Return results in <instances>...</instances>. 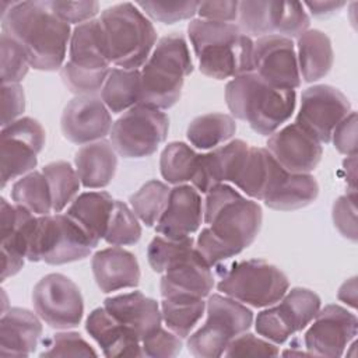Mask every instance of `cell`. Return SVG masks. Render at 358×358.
Wrapping results in <instances>:
<instances>
[{"label": "cell", "mask_w": 358, "mask_h": 358, "mask_svg": "<svg viewBox=\"0 0 358 358\" xmlns=\"http://www.w3.org/2000/svg\"><path fill=\"white\" fill-rule=\"evenodd\" d=\"M206 194L203 220L207 227L201 229L194 248L213 267L239 255L255 242L262 228L263 213L256 201L227 183L214 186Z\"/></svg>", "instance_id": "cell-1"}, {"label": "cell", "mask_w": 358, "mask_h": 358, "mask_svg": "<svg viewBox=\"0 0 358 358\" xmlns=\"http://www.w3.org/2000/svg\"><path fill=\"white\" fill-rule=\"evenodd\" d=\"M1 29L21 45L31 67L41 71L63 67L71 29L46 1H15L1 17Z\"/></svg>", "instance_id": "cell-2"}, {"label": "cell", "mask_w": 358, "mask_h": 358, "mask_svg": "<svg viewBox=\"0 0 358 358\" xmlns=\"http://www.w3.org/2000/svg\"><path fill=\"white\" fill-rule=\"evenodd\" d=\"M187 35L204 76L225 80L253 71L255 42L236 24L194 18Z\"/></svg>", "instance_id": "cell-3"}, {"label": "cell", "mask_w": 358, "mask_h": 358, "mask_svg": "<svg viewBox=\"0 0 358 358\" xmlns=\"http://www.w3.org/2000/svg\"><path fill=\"white\" fill-rule=\"evenodd\" d=\"M225 101L234 117L262 136H271L294 113L296 94L295 90L273 87L250 71L227 84Z\"/></svg>", "instance_id": "cell-4"}, {"label": "cell", "mask_w": 358, "mask_h": 358, "mask_svg": "<svg viewBox=\"0 0 358 358\" xmlns=\"http://www.w3.org/2000/svg\"><path fill=\"white\" fill-rule=\"evenodd\" d=\"M193 71L189 46L180 34L162 36L143 66L140 102L157 109L173 106L180 95L185 78Z\"/></svg>", "instance_id": "cell-5"}, {"label": "cell", "mask_w": 358, "mask_h": 358, "mask_svg": "<svg viewBox=\"0 0 358 358\" xmlns=\"http://www.w3.org/2000/svg\"><path fill=\"white\" fill-rule=\"evenodd\" d=\"M110 62L120 69L138 70L148 60L157 31L133 3H119L102 11L99 18Z\"/></svg>", "instance_id": "cell-6"}, {"label": "cell", "mask_w": 358, "mask_h": 358, "mask_svg": "<svg viewBox=\"0 0 358 358\" xmlns=\"http://www.w3.org/2000/svg\"><path fill=\"white\" fill-rule=\"evenodd\" d=\"M217 288L224 295L253 308L277 303L289 288L288 277L266 260L235 262L220 273Z\"/></svg>", "instance_id": "cell-7"}, {"label": "cell", "mask_w": 358, "mask_h": 358, "mask_svg": "<svg viewBox=\"0 0 358 358\" xmlns=\"http://www.w3.org/2000/svg\"><path fill=\"white\" fill-rule=\"evenodd\" d=\"M206 310V323L190 334L187 348L197 358H217L224 355L231 340L250 329L253 313L246 305L220 294L208 295Z\"/></svg>", "instance_id": "cell-8"}, {"label": "cell", "mask_w": 358, "mask_h": 358, "mask_svg": "<svg viewBox=\"0 0 358 358\" xmlns=\"http://www.w3.org/2000/svg\"><path fill=\"white\" fill-rule=\"evenodd\" d=\"M94 249L80 225L67 214L39 215L28 248L29 262L66 264L83 260Z\"/></svg>", "instance_id": "cell-9"}, {"label": "cell", "mask_w": 358, "mask_h": 358, "mask_svg": "<svg viewBox=\"0 0 358 358\" xmlns=\"http://www.w3.org/2000/svg\"><path fill=\"white\" fill-rule=\"evenodd\" d=\"M168 130L169 119L161 109L137 103L112 124L109 136L119 155L144 158L165 141Z\"/></svg>", "instance_id": "cell-10"}, {"label": "cell", "mask_w": 358, "mask_h": 358, "mask_svg": "<svg viewBox=\"0 0 358 358\" xmlns=\"http://www.w3.org/2000/svg\"><path fill=\"white\" fill-rule=\"evenodd\" d=\"M238 27L250 36L280 35L299 38L310 25V18L298 1H239Z\"/></svg>", "instance_id": "cell-11"}, {"label": "cell", "mask_w": 358, "mask_h": 358, "mask_svg": "<svg viewBox=\"0 0 358 358\" xmlns=\"http://www.w3.org/2000/svg\"><path fill=\"white\" fill-rule=\"evenodd\" d=\"M320 306L322 301L316 292L295 287L287 291L277 305L257 313L255 329L263 338L282 344L310 324Z\"/></svg>", "instance_id": "cell-12"}, {"label": "cell", "mask_w": 358, "mask_h": 358, "mask_svg": "<svg viewBox=\"0 0 358 358\" xmlns=\"http://www.w3.org/2000/svg\"><path fill=\"white\" fill-rule=\"evenodd\" d=\"M32 303L35 313L49 326L59 330L80 324L84 315V301L77 284L67 275L50 273L34 287Z\"/></svg>", "instance_id": "cell-13"}, {"label": "cell", "mask_w": 358, "mask_h": 358, "mask_svg": "<svg viewBox=\"0 0 358 358\" xmlns=\"http://www.w3.org/2000/svg\"><path fill=\"white\" fill-rule=\"evenodd\" d=\"M45 138L42 124L28 116L20 117L1 129V187L34 171L38 164V154L45 145Z\"/></svg>", "instance_id": "cell-14"}, {"label": "cell", "mask_w": 358, "mask_h": 358, "mask_svg": "<svg viewBox=\"0 0 358 358\" xmlns=\"http://www.w3.org/2000/svg\"><path fill=\"white\" fill-rule=\"evenodd\" d=\"M348 98L336 87L319 84L306 88L301 96L296 124L319 143H330L334 127L351 112Z\"/></svg>", "instance_id": "cell-15"}, {"label": "cell", "mask_w": 358, "mask_h": 358, "mask_svg": "<svg viewBox=\"0 0 358 358\" xmlns=\"http://www.w3.org/2000/svg\"><path fill=\"white\" fill-rule=\"evenodd\" d=\"M310 323L303 343L308 355L313 357H341L358 333L357 316L336 303L319 309Z\"/></svg>", "instance_id": "cell-16"}, {"label": "cell", "mask_w": 358, "mask_h": 358, "mask_svg": "<svg viewBox=\"0 0 358 358\" xmlns=\"http://www.w3.org/2000/svg\"><path fill=\"white\" fill-rule=\"evenodd\" d=\"M253 71L273 87L298 88L301 74L292 39L280 35L257 38L253 43Z\"/></svg>", "instance_id": "cell-17"}, {"label": "cell", "mask_w": 358, "mask_h": 358, "mask_svg": "<svg viewBox=\"0 0 358 358\" xmlns=\"http://www.w3.org/2000/svg\"><path fill=\"white\" fill-rule=\"evenodd\" d=\"M36 222L38 217L29 210L0 199L1 281L22 268Z\"/></svg>", "instance_id": "cell-18"}, {"label": "cell", "mask_w": 358, "mask_h": 358, "mask_svg": "<svg viewBox=\"0 0 358 358\" xmlns=\"http://www.w3.org/2000/svg\"><path fill=\"white\" fill-rule=\"evenodd\" d=\"M112 116L103 101L95 95H77L63 109L60 127L74 144L102 140L112 129Z\"/></svg>", "instance_id": "cell-19"}, {"label": "cell", "mask_w": 358, "mask_h": 358, "mask_svg": "<svg viewBox=\"0 0 358 358\" xmlns=\"http://www.w3.org/2000/svg\"><path fill=\"white\" fill-rule=\"evenodd\" d=\"M267 151L289 173H309L322 159L320 143L296 123L273 133L267 140Z\"/></svg>", "instance_id": "cell-20"}, {"label": "cell", "mask_w": 358, "mask_h": 358, "mask_svg": "<svg viewBox=\"0 0 358 358\" xmlns=\"http://www.w3.org/2000/svg\"><path fill=\"white\" fill-rule=\"evenodd\" d=\"M214 287L211 267L199 255L196 248L175 259L164 271L159 291L162 298L192 296L206 298Z\"/></svg>", "instance_id": "cell-21"}, {"label": "cell", "mask_w": 358, "mask_h": 358, "mask_svg": "<svg viewBox=\"0 0 358 358\" xmlns=\"http://www.w3.org/2000/svg\"><path fill=\"white\" fill-rule=\"evenodd\" d=\"M203 221L200 193L190 185H176L171 189L168 204L155 224L157 234L169 239L192 236Z\"/></svg>", "instance_id": "cell-22"}, {"label": "cell", "mask_w": 358, "mask_h": 358, "mask_svg": "<svg viewBox=\"0 0 358 358\" xmlns=\"http://www.w3.org/2000/svg\"><path fill=\"white\" fill-rule=\"evenodd\" d=\"M248 148V143L235 138L206 154H200L197 168L192 179L193 187L201 193H207L217 185L225 182L232 183Z\"/></svg>", "instance_id": "cell-23"}, {"label": "cell", "mask_w": 358, "mask_h": 358, "mask_svg": "<svg viewBox=\"0 0 358 358\" xmlns=\"http://www.w3.org/2000/svg\"><path fill=\"white\" fill-rule=\"evenodd\" d=\"M103 308L140 341L161 327L162 313L155 299L140 291L119 294L103 301Z\"/></svg>", "instance_id": "cell-24"}, {"label": "cell", "mask_w": 358, "mask_h": 358, "mask_svg": "<svg viewBox=\"0 0 358 358\" xmlns=\"http://www.w3.org/2000/svg\"><path fill=\"white\" fill-rule=\"evenodd\" d=\"M91 267L98 288L105 294L134 288L140 282V266L136 256L119 246L98 250L92 256Z\"/></svg>", "instance_id": "cell-25"}, {"label": "cell", "mask_w": 358, "mask_h": 358, "mask_svg": "<svg viewBox=\"0 0 358 358\" xmlns=\"http://www.w3.org/2000/svg\"><path fill=\"white\" fill-rule=\"evenodd\" d=\"M41 317L25 308H10L0 319V355L28 357L42 336Z\"/></svg>", "instance_id": "cell-26"}, {"label": "cell", "mask_w": 358, "mask_h": 358, "mask_svg": "<svg viewBox=\"0 0 358 358\" xmlns=\"http://www.w3.org/2000/svg\"><path fill=\"white\" fill-rule=\"evenodd\" d=\"M85 330L102 348L105 357H144L138 337L105 308H96L88 315Z\"/></svg>", "instance_id": "cell-27"}, {"label": "cell", "mask_w": 358, "mask_h": 358, "mask_svg": "<svg viewBox=\"0 0 358 358\" xmlns=\"http://www.w3.org/2000/svg\"><path fill=\"white\" fill-rule=\"evenodd\" d=\"M284 172L267 148L249 145L232 183L246 196L263 200Z\"/></svg>", "instance_id": "cell-28"}, {"label": "cell", "mask_w": 358, "mask_h": 358, "mask_svg": "<svg viewBox=\"0 0 358 358\" xmlns=\"http://www.w3.org/2000/svg\"><path fill=\"white\" fill-rule=\"evenodd\" d=\"M69 63L88 71H109L110 57L108 53L103 28L99 18L76 25L69 43Z\"/></svg>", "instance_id": "cell-29"}, {"label": "cell", "mask_w": 358, "mask_h": 358, "mask_svg": "<svg viewBox=\"0 0 358 358\" xmlns=\"http://www.w3.org/2000/svg\"><path fill=\"white\" fill-rule=\"evenodd\" d=\"M76 171L80 182L87 189H101L108 186L115 178L117 155L112 143L98 140L84 144L74 157Z\"/></svg>", "instance_id": "cell-30"}, {"label": "cell", "mask_w": 358, "mask_h": 358, "mask_svg": "<svg viewBox=\"0 0 358 358\" xmlns=\"http://www.w3.org/2000/svg\"><path fill=\"white\" fill-rule=\"evenodd\" d=\"M113 204L108 192H85L71 201L66 214L80 225L95 248L105 236Z\"/></svg>", "instance_id": "cell-31"}, {"label": "cell", "mask_w": 358, "mask_h": 358, "mask_svg": "<svg viewBox=\"0 0 358 358\" xmlns=\"http://www.w3.org/2000/svg\"><path fill=\"white\" fill-rule=\"evenodd\" d=\"M296 60L303 81L313 83L323 78L334 62L330 38L319 29L305 31L296 42Z\"/></svg>", "instance_id": "cell-32"}, {"label": "cell", "mask_w": 358, "mask_h": 358, "mask_svg": "<svg viewBox=\"0 0 358 358\" xmlns=\"http://www.w3.org/2000/svg\"><path fill=\"white\" fill-rule=\"evenodd\" d=\"M317 194L319 185L310 173H289L285 171L263 201L268 208L292 211L312 204Z\"/></svg>", "instance_id": "cell-33"}, {"label": "cell", "mask_w": 358, "mask_h": 358, "mask_svg": "<svg viewBox=\"0 0 358 358\" xmlns=\"http://www.w3.org/2000/svg\"><path fill=\"white\" fill-rule=\"evenodd\" d=\"M140 70L110 69L101 90V99L112 113L126 112L140 102Z\"/></svg>", "instance_id": "cell-34"}, {"label": "cell", "mask_w": 358, "mask_h": 358, "mask_svg": "<svg viewBox=\"0 0 358 358\" xmlns=\"http://www.w3.org/2000/svg\"><path fill=\"white\" fill-rule=\"evenodd\" d=\"M236 131V123L232 116L211 112L194 117L186 130L187 140L200 150L215 148L232 138Z\"/></svg>", "instance_id": "cell-35"}, {"label": "cell", "mask_w": 358, "mask_h": 358, "mask_svg": "<svg viewBox=\"0 0 358 358\" xmlns=\"http://www.w3.org/2000/svg\"><path fill=\"white\" fill-rule=\"evenodd\" d=\"M206 310L204 298L172 296L162 298L161 313L166 327L180 338L189 337Z\"/></svg>", "instance_id": "cell-36"}, {"label": "cell", "mask_w": 358, "mask_h": 358, "mask_svg": "<svg viewBox=\"0 0 358 358\" xmlns=\"http://www.w3.org/2000/svg\"><path fill=\"white\" fill-rule=\"evenodd\" d=\"M11 199L15 204L36 215H49L53 211L48 180L45 175L38 171L21 176L13 185Z\"/></svg>", "instance_id": "cell-37"}, {"label": "cell", "mask_w": 358, "mask_h": 358, "mask_svg": "<svg viewBox=\"0 0 358 358\" xmlns=\"http://www.w3.org/2000/svg\"><path fill=\"white\" fill-rule=\"evenodd\" d=\"M199 155L190 145L182 141L169 143L159 158V171L162 178L172 185H183L193 179Z\"/></svg>", "instance_id": "cell-38"}, {"label": "cell", "mask_w": 358, "mask_h": 358, "mask_svg": "<svg viewBox=\"0 0 358 358\" xmlns=\"http://www.w3.org/2000/svg\"><path fill=\"white\" fill-rule=\"evenodd\" d=\"M42 173L50 189L53 213H60L77 197L81 185L77 171L67 161H55L45 165Z\"/></svg>", "instance_id": "cell-39"}, {"label": "cell", "mask_w": 358, "mask_h": 358, "mask_svg": "<svg viewBox=\"0 0 358 358\" xmlns=\"http://www.w3.org/2000/svg\"><path fill=\"white\" fill-rule=\"evenodd\" d=\"M171 189L166 183L152 179L145 182L129 199L133 213L147 227H152L161 218L169 199Z\"/></svg>", "instance_id": "cell-40"}, {"label": "cell", "mask_w": 358, "mask_h": 358, "mask_svg": "<svg viewBox=\"0 0 358 358\" xmlns=\"http://www.w3.org/2000/svg\"><path fill=\"white\" fill-rule=\"evenodd\" d=\"M141 238V225L133 210L123 201L115 200L103 239L112 246L134 245Z\"/></svg>", "instance_id": "cell-41"}, {"label": "cell", "mask_w": 358, "mask_h": 358, "mask_svg": "<svg viewBox=\"0 0 358 358\" xmlns=\"http://www.w3.org/2000/svg\"><path fill=\"white\" fill-rule=\"evenodd\" d=\"M0 52H1V83L3 84H20L27 76L31 64L28 57L21 48V45L1 32L0 38Z\"/></svg>", "instance_id": "cell-42"}, {"label": "cell", "mask_w": 358, "mask_h": 358, "mask_svg": "<svg viewBox=\"0 0 358 358\" xmlns=\"http://www.w3.org/2000/svg\"><path fill=\"white\" fill-rule=\"evenodd\" d=\"M194 248V239L186 236L182 239H169L162 235L152 238L147 249L148 264L155 273H164L168 266L185 252Z\"/></svg>", "instance_id": "cell-43"}, {"label": "cell", "mask_w": 358, "mask_h": 358, "mask_svg": "<svg viewBox=\"0 0 358 358\" xmlns=\"http://www.w3.org/2000/svg\"><path fill=\"white\" fill-rule=\"evenodd\" d=\"M41 357H96V351L74 331L56 333L43 341Z\"/></svg>", "instance_id": "cell-44"}, {"label": "cell", "mask_w": 358, "mask_h": 358, "mask_svg": "<svg viewBox=\"0 0 358 358\" xmlns=\"http://www.w3.org/2000/svg\"><path fill=\"white\" fill-rule=\"evenodd\" d=\"M136 6L155 21L175 24L197 14L199 1H137Z\"/></svg>", "instance_id": "cell-45"}, {"label": "cell", "mask_w": 358, "mask_h": 358, "mask_svg": "<svg viewBox=\"0 0 358 358\" xmlns=\"http://www.w3.org/2000/svg\"><path fill=\"white\" fill-rule=\"evenodd\" d=\"M109 71L81 70L66 62L60 69V77L70 92L77 95H94L102 90Z\"/></svg>", "instance_id": "cell-46"}, {"label": "cell", "mask_w": 358, "mask_h": 358, "mask_svg": "<svg viewBox=\"0 0 358 358\" xmlns=\"http://www.w3.org/2000/svg\"><path fill=\"white\" fill-rule=\"evenodd\" d=\"M331 217L334 227L338 232L352 241L357 242L358 229H357V192L350 190L348 193L340 196L331 210Z\"/></svg>", "instance_id": "cell-47"}, {"label": "cell", "mask_w": 358, "mask_h": 358, "mask_svg": "<svg viewBox=\"0 0 358 358\" xmlns=\"http://www.w3.org/2000/svg\"><path fill=\"white\" fill-rule=\"evenodd\" d=\"M278 347L266 340L256 337L252 333H242L229 341L224 355L225 357H275Z\"/></svg>", "instance_id": "cell-48"}, {"label": "cell", "mask_w": 358, "mask_h": 358, "mask_svg": "<svg viewBox=\"0 0 358 358\" xmlns=\"http://www.w3.org/2000/svg\"><path fill=\"white\" fill-rule=\"evenodd\" d=\"M141 348L145 357L172 358L182 351V340L173 331L159 327L141 341Z\"/></svg>", "instance_id": "cell-49"}, {"label": "cell", "mask_w": 358, "mask_h": 358, "mask_svg": "<svg viewBox=\"0 0 358 358\" xmlns=\"http://www.w3.org/2000/svg\"><path fill=\"white\" fill-rule=\"evenodd\" d=\"M48 7L64 22L70 24H83L94 17L99 11L98 1H46Z\"/></svg>", "instance_id": "cell-50"}, {"label": "cell", "mask_w": 358, "mask_h": 358, "mask_svg": "<svg viewBox=\"0 0 358 358\" xmlns=\"http://www.w3.org/2000/svg\"><path fill=\"white\" fill-rule=\"evenodd\" d=\"M357 112L351 110L333 130L331 140L336 150L347 157L357 155Z\"/></svg>", "instance_id": "cell-51"}, {"label": "cell", "mask_w": 358, "mask_h": 358, "mask_svg": "<svg viewBox=\"0 0 358 358\" xmlns=\"http://www.w3.org/2000/svg\"><path fill=\"white\" fill-rule=\"evenodd\" d=\"M25 109V94L20 84L1 85V126L20 119Z\"/></svg>", "instance_id": "cell-52"}, {"label": "cell", "mask_w": 358, "mask_h": 358, "mask_svg": "<svg viewBox=\"0 0 358 358\" xmlns=\"http://www.w3.org/2000/svg\"><path fill=\"white\" fill-rule=\"evenodd\" d=\"M239 1H199L197 14L201 20L217 22H232L238 18Z\"/></svg>", "instance_id": "cell-53"}, {"label": "cell", "mask_w": 358, "mask_h": 358, "mask_svg": "<svg viewBox=\"0 0 358 358\" xmlns=\"http://www.w3.org/2000/svg\"><path fill=\"white\" fill-rule=\"evenodd\" d=\"M303 7H308L310 14L315 17H329L340 11L347 3L345 1H305Z\"/></svg>", "instance_id": "cell-54"}, {"label": "cell", "mask_w": 358, "mask_h": 358, "mask_svg": "<svg viewBox=\"0 0 358 358\" xmlns=\"http://www.w3.org/2000/svg\"><path fill=\"white\" fill-rule=\"evenodd\" d=\"M337 296L340 301H343L344 303L355 309L357 308V277H351L350 280L344 281L343 285L338 288Z\"/></svg>", "instance_id": "cell-55"}]
</instances>
